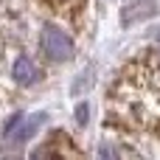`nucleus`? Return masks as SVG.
I'll return each mask as SVG.
<instances>
[{
	"mask_svg": "<svg viewBox=\"0 0 160 160\" xmlns=\"http://www.w3.org/2000/svg\"><path fill=\"white\" fill-rule=\"evenodd\" d=\"M39 48H42V53H45L48 59H53V62H68V59L73 56V39H70L65 31L53 28V25H45V28H42Z\"/></svg>",
	"mask_w": 160,
	"mask_h": 160,
	"instance_id": "obj_1",
	"label": "nucleus"
},
{
	"mask_svg": "<svg viewBox=\"0 0 160 160\" xmlns=\"http://www.w3.org/2000/svg\"><path fill=\"white\" fill-rule=\"evenodd\" d=\"M42 121H45L42 112H34V115H14V118L6 124L3 135H6V141H11V143H25V141L42 127Z\"/></svg>",
	"mask_w": 160,
	"mask_h": 160,
	"instance_id": "obj_2",
	"label": "nucleus"
},
{
	"mask_svg": "<svg viewBox=\"0 0 160 160\" xmlns=\"http://www.w3.org/2000/svg\"><path fill=\"white\" fill-rule=\"evenodd\" d=\"M11 76H14V82H17V84L28 87V84H34V82L39 79V68H37V62H34V59H28V56H20V59L14 62V70H11Z\"/></svg>",
	"mask_w": 160,
	"mask_h": 160,
	"instance_id": "obj_3",
	"label": "nucleus"
},
{
	"mask_svg": "<svg viewBox=\"0 0 160 160\" xmlns=\"http://www.w3.org/2000/svg\"><path fill=\"white\" fill-rule=\"evenodd\" d=\"M152 14H155V0H138V3H132V6H127V8L121 11V22H124V25H132V22H138V20L152 17Z\"/></svg>",
	"mask_w": 160,
	"mask_h": 160,
	"instance_id": "obj_4",
	"label": "nucleus"
},
{
	"mask_svg": "<svg viewBox=\"0 0 160 160\" xmlns=\"http://www.w3.org/2000/svg\"><path fill=\"white\" fill-rule=\"evenodd\" d=\"M96 160H118L115 146H112V143H101V146H98V155H96Z\"/></svg>",
	"mask_w": 160,
	"mask_h": 160,
	"instance_id": "obj_5",
	"label": "nucleus"
},
{
	"mask_svg": "<svg viewBox=\"0 0 160 160\" xmlns=\"http://www.w3.org/2000/svg\"><path fill=\"white\" fill-rule=\"evenodd\" d=\"M76 118H79V124H84V121H87V107H84V104H79V110H76Z\"/></svg>",
	"mask_w": 160,
	"mask_h": 160,
	"instance_id": "obj_6",
	"label": "nucleus"
},
{
	"mask_svg": "<svg viewBox=\"0 0 160 160\" xmlns=\"http://www.w3.org/2000/svg\"><path fill=\"white\" fill-rule=\"evenodd\" d=\"M31 160H48V152L45 149H34L31 152Z\"/></svg>",
	"mask_w": 160,
	"mask_h": 160,
	"instance_id": "obj_7",
	"label": "nucleus"
},
{
	"mask_svg": "<svg viewBox=\"0 0 160 160\" xmlns=\"http://www.w3.org/2000/svg\"><path fill=\"white\" fill-rule=\"evenodd\" d=\"M11 160H20V158H11Z\"/></svg>",
	"mask_w": 160,
	"mask_h": 160,
	"instance_id": "obj_8",
	"label": "nucleus"
}]
</instances>
